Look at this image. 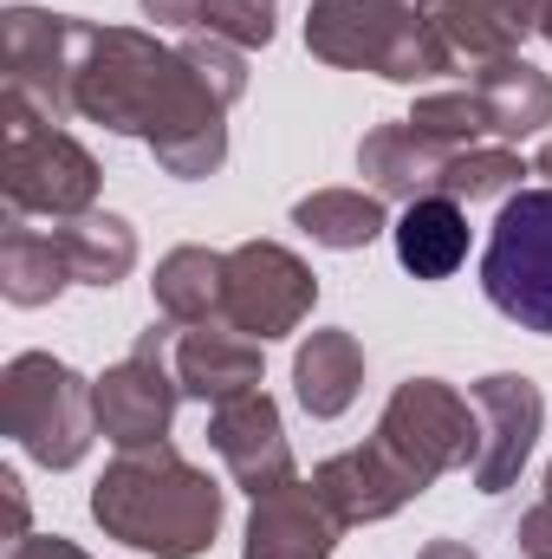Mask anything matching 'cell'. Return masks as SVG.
Returning a JSON list of instances; mask_svg holds the SVG:
<instances>
[{
  "mask_svg": "<svg viewBox=\"0 0 552 559\" xmlns=\"http://www.w3.org/2000/svg\"><path fill=\"white\" fill-rule=\"evenodd\" d=\"M72 111L98 118L105 131L143 138L156 163L182 182L221 169L228 156V124L221 98L195 79L182 46H156L131 26H85L72 33Z\"/></svg>",
  "mask_w": 552,
  "mask_h": 559,
  "instance_id": "obj_1",
  "label": "cell"
},
{
  "mask_svg": "<svg viewBox=\"0 0 552 559\" xmlns=\"http://www.w3.org/2000/svg\"><path fill=\"white\" fill-rule=\"evenodd\" d=\"M92 514L124 547H143L156 559H195L215 547L221 488L169 442H143V449H118V462L92 488Z\"/></svg>",
  "mask_w": 552,
  "mask_h": 559,
  "instance_id": "obj_2",
  "label": "cell"
},
{
  "mask_svg": "<svg viewBox=\"0 0 552 559\" xmlns=\"http://www.w3.org/2000/svg\"><path fill=\"white\" fill-rule=\"evenodd\" d=\"M305 46L325 66H364V72L397 79V85H422V79L455 72V52L404 0H312Z\"/></svg>",
  "mask_w": 552,
  "mask_h": 559,
  "instance_id": "obj_3",
  "label": "cell"
},
{
  "mask_svg": "<svg viewBox=\"0 0 552 559\" xmlns=\"http://www.w3.org/2000/svg\"><path fill=\"white\" fill-rule=\"evenodd\" d=\"M0 417H7V436L39 468H72L98 436V397L65 358L20 352L0 378Z\"/></svg>",
  "mask_w": 552,
  "mask_h": 559,
  "instance_id": "obj_4",
  "label": "cell"
},
{
  "mask_svg": "<svg viewBox=\"0 0 552 559\" xmlns=\"http://www.w3.org/2000/svg\"><path fill=\"white\" fill-rule=\"evenodd\" d=\"M371 442L384 449V462L422 495L435 475L475 462V449H481V417H475V397L448 391L442 378H410V384H397V397L384 404Z\"/></svg>",
  "mask_w": 552,
  "mask_h": 559,
  "instance_id": "obj_5",
  "label": "cell"
},
{
  "mask_svg": "<svg viewBox=\"0 0 552 559\" xmlns=\"http://www.w3.org/2000/svg\"><path fill=\"white\" fill-rule=\"evenodd\" d=\"M7 209L13 215H52V222H79L98 202V163L85 143H72L52 118H39L33 105L7 98Z\"/></svg>",
  "mask_w": 552,
  "mask_h": 559,
  "instance_id": "obj_6",
  "label": "cell"
},
{
  "mask_svg": "<svg viewBox=\"0 0 552 559\" xmlns=\"http://www.w3.org/2000/svg\"><path fill=\"white\" fill-rule=\"evenodd\" d=\"M481 286L494 312L552 338V189H520L501 202V222L481 254Z\"/></svg>",
  "mask_w": 552,
  "mask_h": 559,
  "instance_id": "obj_7",
  "label": "cell"
},
{
  "mask_svg": "<svg viewBox=\"0 0 552 559\" xmlns=\"http://www.w3.org/2000/svg\"><path fill=\"white\" fill-rule=\"evenodd\" d=\"M176 332L182 325H149L137 345L92 384L98 397V436H111L118 449H143V442H163L169 417H176V397H182V378H176Z\"/></svg>",
  "mask_w": 552,
  "mask_h": 559,
  "instance_id": "obj_8",
  "label": "cell"
},
{
  "mask_svg": "<svg viewBox=\"0 0 552 559\" xmlns=\"http://www.w3.org/2000/svg\"><path fill=\"white\" fill-rule=\"evenodd\" d=\"M319 299V280L299 254H286L274 241H241L228 254V280H221V325L248 332V338H286L305 325Z\"/></svg>",
  "mask_w": 552,
  "mask_h": 559,
  "instance_id": "obj_9",
  "label": "cell"
},
{
  "mask_svg": "<svg viewBox=\"0 0 552 559\" xmlns=\"http://www.w3.org/2000/svg\"><path fill=\"white\" fill-rule=\"evenodd\" d=\"M0 33H7V98L33 105L52 124L79 118L72 111V33H79V20L39 13V7H13L0 20Z\"/></svg>",
  "mask_w": 552,
  "mask_h": 559,
  "instance_id": "obj_10",
  "label": "cell"
},
{
  "mask_svg": "<svg viewBox=\"0 0 552 559\" xmlns=\"http://www.w3.org/2000/svg\"><path fill=\"white\" fill-rule=\"evenodd\" d=\"M468 397H475V417H481V449H475L468 475H475L481 495H501V488H514L520 462L533 455V436L547 423V397L533 391V378H514V371L481 378Z\"/></svg>",
  "mask_w": 552,
  "mask_h": 559,
  "instance_id": "obj_11",
  "label": "cell"
},
{
  "mask_svg": "<svg viewBox=\"0 0 552 559\" xmlns=\"http://www.w3.org/2000/svg\"><path fill=\"white\" fill-rule=\"evenodd\" d=\"M208 442L215 455L228 462L235 488H248L254 501L261 495H279L292 475V449H286V429H279V411L267 391H248V397H228L208 411Z\"/></svg>",
  "mask_w": 552,
  "mask_h": 559,
  "instance_id": "obj_12",
  "label": "cell"
},
{
  "mask_svg": "<svg viewBox=\"0 0 552 559\" xmlns=\"http://www.w3.org/2000/svg\"><path fill=\"white\" fill-rule=\"evenodd\" d=\"M176 378L202 404H228L261 391V338L235 325H182L176 332Z\"/></svg>",
  "mask_w": 552,
  "mask_h": 559,
  "instance_id": "obj_13",
  "label": "cell"
},
{
  "mask_svg": "<svg viewBox=\"0 0 552 559\" xmlns=\"http://www.w3.org/2000/svg\"><path fill=\"white\" fill-rule=\"evenodd\" d=\"M416 13L435 26V39L455 59H475V66L514 59V46L540 26V7L533 0H422Z\"/></svg>",
  "mask_w": 552,
  "mask_h": 559,
  "instance_id": "obj_14",
  "label": "cell"
},
{
  "mask_svg": "<svg viewBox=\"0 0 552 559\" xmlns=\"http://www.w3.org/2000/svg\"><path fill=\"white\" fill-rule=\"evenodd\" d=\"M332 540H338V521L312 481H286L279 495L254 501L248 559H332Z\"/></svg>",
  "mask_w": 552,
  "mask_h": 559,
  "instance_id": "obj_15",
  "label": "cell"
},
{
  "mask_svg": "<svg viewBox=\"0 0 552 559\" xmlns=\"http://www.w3.org/2000/svg\"><path fill=\"white\" fill-rule=\"evenodd\" d=\"M312 488H319V501L332 508V521H338V527L384 521V514H397L404 501H416V488L391 468V462H384V449H377V442L332 455V462L312 475Z\"/></svg>",
  "mask_w": 552,
  "mask_h": 559,
  "instance_id": "obj_16",
  "label": "cell"
},
{
  "mask_svg": "<svg viewBox=\"0 0 552 559\" xmlns=\"http://www.w3.org/2000/svg\"><path fill=\"white\" fill-rule=\"evenodd\" d=\"M448 143L422 138L410 118H397V124H377L371 138L358 143V169L371 176V189L377 195H435L442 189V169H448Z\"/></svg>",
  "mask_w": 552,
  "mask_h": 559,
  "instance_id": "obj_17",
  "label": "cell"
},
{
  "mask_svg": "<svg viewBox=\"0 0 552 559\" xmlns=\"http://www.w3.org/2000/svg\"><path fill=\"white\" fill-rule=\"evenodd\" d=\"M391 235H397V261L416 280H448L468 261V215L455 195H416Z\"/></svg>",
  "mask_w": 552,
  "mask_h": 559,
  "instance_id": "obj_18",
  "label": "cell"
},
{
  "mask_svg": "<svg viewBox=\"0 0 552 559\" xmlns=\"http://www.w3.org/2000/svg\"><path fill=\"white\" fill-rule=\"evenodd\" d=\"M292 384H299V404L312 411V417H345L351 411V397H358V384H364V352H358V338L351 332H312L305 345H299V358H292Z\"/></svg>",
  "mask_w": 552,
  "mask_h": 559,
  "instance_id": "obj_19",
  "label": "cell"
},
{
  "mask_svg": "<svg viewBox=\"0 0 552 559\" xmlns=\"http://www.w3.org/2000/svg\"><path fill=\"white\" fill-rule=\"evenodd\" d=\"M65 248H59V235L46 228H26V215H13L7 222V235H0V293L13 299V306H46V299H59L65 293Z\"/></svg>",
  "mask_w": 552,
  "mask_h": 559,
  "instance_id": "obj_20",
  "label": "cell"
},
{
  "mask_svg": "<svg viewBox=\"0 0 552 559\" xmlns=\"http://www.w3.org/2000/svg\"><path fill=\"white\" fill-rule=\"evenodd\" d=\"M221 280H228V254L208 248H176L156 267V312L169 325H221Z\"/></svg>",
  "mask_w": 552,
  "mask_h": 559,
  "instance_id": "obj_21",
  "label": "cell"
},
{
  "mask_svg": "<svg viewBox=\"0 0 552 559\" xmlns=\"http://www.w3.org/2000/svg\"><path fill=\"white\" fill-rule=\"evenodd\" d=\"M475 92L494 118V138H533L540 124H552V79L533 72L527 59H494L475 72Z\"/></svg>",
  "mask_w": 552,
  "mask_h": 559,
  "instance_id": "obj_22",
  "label": "cell"
},
{
  "mask_svg": "<svg viewBox=\"0 0 552 559\" xmlns=\"http://www.w3.org/2000/svg\"><path fill=\"white\" fill-rule=\"evenodd\" d=\"M52 235L65 248L72 280H85V286H118V280L137 267V235L118 215H79V222H59Z\"/></svg>",
  "mask_w": 552,
  "mask_h": 559,
  "instance_id": "obj_23",
  "label": "cell"
},
{
  "mask_svg": "<svg viewBox=\"0 0 552 559\" xmlns=\"http://www.w3.org/2000/svg\"><path fill=\"white\" fill-rule=\"evenodd\" d=\"M292 222H299L319 248L351 254V248H364V241L384 235V202H377L371 189H319V195L292 202Z\"/></svg>",
  "mask_w": 552,
  "mask_h": 559,
  "instance_id": "obj_24",
  "label": "cell"
},
{
  "mask_svg": "<svg viewBox=\"0 0 552 559\" xmlns=\"http://www.w3.org/2000/svg\"><path fill=\"white\" fill-rule=\"evenodd\" d=\"M149 20L228 39V46H267L274 39V0H143Z\"/></svg>",
  "mask_w": 552,
  "mask_h": 559,
  "instance_id": "obj_25",
  "label": "cell"
},
{
  "mask_svg": "<svg viewBox=\"0 0 552 559\" xmlns=\"http://www.w3.org/2000/svg\"><path fill=\"white\" fill-rule=\"evenodd\" d=\"M410 124L422 131V138L448 143V150H468V143L494 138V118H488V105H481L475 85H455V92H429V98H416Z\"/></svg>",
  "mask_w": 552,
  "mask_h": 559,
  "instance_id": "obj_26",
  "label": "cell"
},
{
  "mask_svg": "<svg viewBox=\"0 0 552 559\" xmlns=\"http://www.w3.org/2000/svg\"><path fill=\"white\" fill-rule=\"evenodd\" d=\"M520 176H527V163H520L507 143H468V150H455V156H448V169H442V189H435V195L481 202V195H507Z\"/></svg>",
  "mask_w": 552,
  "mask_h": 559,
  "instance_id": "obj_27",
  "label": "cell"
},
{
  "mask_svg": "<svg viewBox=\"0 0 552 559\" xmlns=\"http://www.w3.org/2000/svg\"><path fill=\"white\" fill-rule=\"evenodd\" d=\"M182 59L195 66V79L221 98V105H235L241 92H248V72H241V46H228V39H208V33H195L189 46H182Z\"/></svg>",
  "mask_w": 552,
  "mask_h": 559,
  "instance_id": "obj_28",
  "label": "cell"
},
{
  "mask_svg": "<svg viewBox=\"0 0 552 559\" xmlns=\"http://www.w3.org/2000/svg\"><path fill=\"white\" fill-rule=\"evenodd\" d=\"M514 540H520V554H527V559H552V468H547V501L520 521V534H514Z\"/></svg>",
  "mask_w": 552,
  "mask_h": 559,
  "instance_id": "obj_29",
  "label": "cell"
},
{
  "mask_svg": "<svg viewBox=\"0 0 552 559\" xmlns=\"http://www.w3.org/2000/svg\"><path fill=\"white\" fill-rule=\"evenodd\" d=\"M7 559H92V554H79V547L59 540V534H26V540H13Z\"/></svg>",
  "mask_w": 552,
  "mask_h": 559,
  "instance_id": "obj_30",
  "label": "cell"
},
{
  "mask_svg": "<svg viewBox=\"0 0 552 559\" xmlns=\"http://www.w3.org/2000/svg\"><path fill=\"white\" fill-rule=\"evenodd\" d=\"M416 559H475V554H468L461 540H429V547H422Z\"/></svg>",
  "mask_w": 552,
  "mask_h": 559,
  "instance_id": "obj_31",
  "label": "cell"
},
{
  "mask_svg": "<svg viewBox=\"0 0 552 559\" xmlns=\"http://www.w3.org/2000/svg\"><path fill=\"white\" fill-rule=\"evenodd\" d=\"M533 169H540V176H552V143L540 150V156H533Z\"/></svg>",
  "mask_w": 552,
  "mask_h": 559,
  "instance_id": "obj_32",
  "label": "cell"
},
{
  "mask_svg": "<svg viewBox=\"0 0 552 559\" xmlns=\"http://www.w3.org/2000/svg\"><path fill=\"white\" fill-rule=\"evenodd\" d=\"M540 33H547V39H552V0H547V7H540Z\"/></svg>",
  "mask_w": 552,
  "mask_h": 559,
  "instance_id": "obj_33",
  "label": "cell"
},
{
  "mask_svg": "<svg viewBox=\"0 0 552 559\" xmlns=\"http://www.w3.org/2000/svg\"><path fill=\"white\" fill-rule=\"evenodd\" d=\"M533 7H547V0H533Z\"/></svg>",
  "mask_w": 552,
  "mask_h": 559,
  "instance_id": "obj_34",
  "label": "cell"
}]
</instances>
